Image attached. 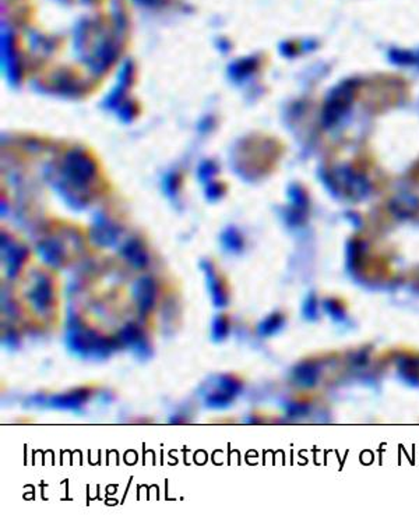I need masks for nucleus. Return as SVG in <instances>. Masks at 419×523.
Masks as SVG:
<instances>
[{"label": "nucleus", "mask_w": 419, "mask_h": 523, "mask_svg": "<svg viewBox=\"0 0 419 523\" xmlns=\"http://www.w3.org/2000/svg\"><path fill=\"white\" fill-rule=\"evenodd\" d=\"M83 227L70 222H48L42 227L37 252L45 264L53 269L69 266L85 249Z\"/></svg>", "instance_id": "1"}, {"label": "nucleus", "mask_w": 419, "mask_h": 523, "mask_svg": "<svg viewBox=\"0 0 419 523\" xmlns=\"http://www.w3.org/2000/svg\"><path fill=\"white\" fill-rule=\"evenodd\" d=\"M66 345L73 355L83 359H105L120 347L115 334L102 333L77 313H72L68 320Z\"/></svg>", "instance_id": "2"}, {"label": "nucleus", "mask_w": 419, "mask_h": 523, "mask_svg": "<svg viewBox=\"0 0 419 523\" xmlns=\"http://www.w3.org/2000/svg\"><path fill=\"white\" fill-rule=\"evenodd\" d=\"M97 384H83L59 394L41 392L34 395V402L37 405H46L59 411H77L83 409L98 392Z\"/></svg>", "instance_id": "3"}, {"label": "nucleus", "mask_w": 419, "mask_h": 523, "mask_svg": "<svg viewBox=\"0 0 419 523\" xmlns=\"http://www.w3.org/2000/svg\"><path fill=\"white\" fill-rule=\"evenodd\" d=\"M132 292L139 320L147 323L159 308V303L164 300L161 296L159 282L154 276H142L134 282Z\"/></svg>", "instance_id": "4"}, {"label": "nucleus", "mask_w": 419, "mask_h": 523, "mask_svg": "<svg viewBox=\"0 0 419 523\" xmlns=\"http://www.w3.org/2000/svg\"><path fill=\"white\" fill-rule=\"evenodd\" d=\"M115 337L120 347L130 349L139 357L147 359L153 355V340L147 324L142 320L127 321L115 333Z\"/></svg>", "instance_id": "5"}, {"label": "nucleus", "mask_w": 419, "mask_h": 523, "mask_svg": "<svg viewBox=\"0 0 419 523\" xmlns=\"http://www.w3.org/2000/svg\"><path fill=\"white\" fill-rule=\"evenodd\" d=\"M206 274H207V285L211 295V301L216 307L223 308L227 307L230 300V291H229L228 281L226 276L220 272H217L216 266L206 265Z\"/></svg>", "instance_id": "6"}, {"label": "nucleus", "mask_w": 419, "mask_h": 523, "mask_svg": "<svg viewBox=\"0 0 419 523\" xmlns=\"http://www.w3.org/2000/svg\"><path fill=\"white\" fill-rule=\"evenodd\" d=\"M235 397H236V394H233L232 391H229L228 388H226L224 385H221L217 381V387L211 388L206 394L204 404L210 409H226L232 404Z\"/></svg>", "instance_id": "7"}, {"label": "nucleus", "mask_w": 419, "mask_h": 523, "mask_svg": "<svg viewBox=\"0 0 419 523\" xmlns=\"http://www.w3.org/2000/svg\"><path fill=\"white\" fill-rule=\"evenodd\" d=\"M230 331V317L227 313H220L213 318L211 323V339L214 342H223L227 339Z\"/></svg>", "instance_id": "8"}, {"label": "nucleus", "mask_w": 419, "mask_h": 523, "mask_svg": "<svg viewBox=\"0 0 419 523\" xmlns=\"http://www.w3.org/2000/svg\"><path fill=\"white\" fill-rule=\"evenodd\" d=\"M282 324H284V316L282 314H272V316L267 317L266 320L260 324L259 331L263 335H270V334H274L275 331H278Z\"/></svg>", "instance_id": "9"}]
</instances>
